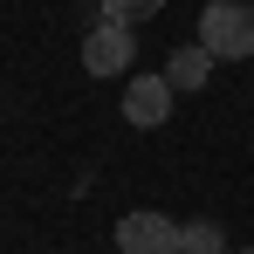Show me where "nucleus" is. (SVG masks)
<instances>
[{
	"mask_svg": "<svg viewBox=\"0 0 254 254\" xmlns=\"http://www.w3.org/2000/svg\"><path fill=\"white\" fill-rule=\"evenodd\" d=\"M199 48L213 62H248L254 55V7L248 0H206L199 7Z\"/></svg>",
	"mask_w": 254,
	"mask_h": 254,
	"instance_id": "obj_1",
	"label": "nucleus"
},
{
	"mask_svg": "<svg viewBox=\"0 0 254 254\" xmlns=\"http://www.w3.org/2000/svg\"><path fill=\"white\" fill-rule=\"evenodd\" d=\"M130 55H137V28H124V21H96L83 35V69L89 76H130Z\"/></svg>",
	"mask_w": 254,
	"mask_h": 254,
	"instance_id": "obj_2",
	"label": "nucleus"
},
{
	"mask_svg": "<svg viewBox=\"0 0 254 254\" xmlns=\"http://www.w3.org/2000/svg\"><path fill=\"white\" fill-rule=\"evenodd\" d=\"M117 254H179V220L137 206L117 220Z\"/></svg>",
	"mask_w": 254,
	"mask_h": 254,
	"instance_id": "obj_3",
	"label": "nucleus"
},
{
	"mask_svg": "<svg viewBox=\"0 0 254 254\" xmlns=\"http://www.w3.org/2000/svg\"><path fill=\"white\" fill-rule=\"evenodd\" d=\"M172 96H179V89L165 83V69H158V76H130V83H124V124L158 130L172 117Z\"/></svg>",
	"mask_w": 254,
	"mask_h": 254,
	"instance_id": "obj_4",
	"label": "nucleus"
},
{
	"mask_svg": "<svg viewBox=\"0 0 254 254\" xmlns=\"http://www.w3.org/2000/svg\"><path fill=\"white\" fill-rule=\"evenodd\" d=\"M206 76H213V55H206L199 42H186V48H172V55H165V83L179 89V96L206 89Z\"/></svg>",
	"mask_w": 254,
	"mask_h": 254,
	"instance_id": "obj_5",
	"label": "nucleus"
},
{
	"mask_svg": "<svg viewBox=\"0 0 254 254\" xmlns=\"http://www.w3.org/2000/svg\"><path fill=\"white\" fill-rule=\"evenodd\" d=\"M179 254H227L220 220H179Z\"/></svg>",
	"mask_w": 254,
	"mask_h": 254,
	"instance_id": "obj_6",
	"label": "nucleus"
},
{
	"mask_svg": "<svg viewBox=\"0 0 254 254\" xmlns=\"http://www.w3.org/2000/svg\"><path fill=\"white\" fill-rule=\"evenodd\" d=\"M165 0H103V21H124V28H137V21H151Z\"/></svg>",
	"mask_w": 254,
	"mask_h": 254,
	"instance_id": "obj_7",
	"label": "nucleus"
},
{
	"mask_svg": "<svg viewBox=\"0 0 254 254\" xmlns=\"http://www.w3.org/2000/svg\"><path fill=\"white\" fill-rule=\"evenodd\" d=\"M227 254H254V248H227Z\"/></svg>",
	"mask_w": 254,
	"mask_h": 254,
	"instance_id": "obj_8",
	"label": "nucleus"
}]
</instances>
